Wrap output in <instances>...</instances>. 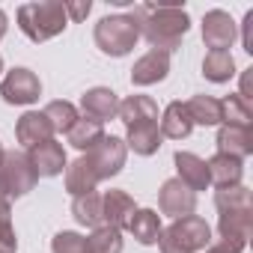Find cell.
<instances>
[{"mask_svg": "<svg viewBox=\"0 0 253 253\" xmlns=\"http://www.w3.org/2000/svg\"><path fill=\"white\" fill-rule=\"evenodd\" d=\"M140 36L152 45V51L173 54L179 51L185 33L191 30V18L182 3H140L131 12Z\"/></svg>", "mask_w": 253, "mask_h": 253, "instance_id": "1", "label": "cell"}, {"mask_svg": "<svg viewBox=\"0 0 253 253\" xmlns=\"http://www.w3.org/2000/svg\"><path fill=\"white\" fill-rule=\"evenodd\" d=\"M18 30L30 39V42H48L54 36H60L69 27V15H66V3L63 0H36V3H21L18 12Z\"/></svg>", "mask_w": 253, "mask_h": 253, "instance_id": "2", "label": "cell"}, {"mask_svg": "<svg viewBox=\"0 0 253 253\" xmlns=\"http://www.w3.org/2000/svg\"><path fill=\"white\" fill-rule=\"evenodd\" d=\"M211 244V226L200 214L176 217L167 229H161L158 247L161 253H200Z\"/></svg>", "mask_w": 253, "mask_h": 253, "instance_id": "3", "label": "cell"}, {"mask_svg": "<svg viewBox=\"0 0 253 253\" xmlns=\"http://www.w3.org/2000/svg\"><path fill=\"white\" fill-rule=\"evenodd\" d=\"M95 48L107 57H125L140 42V30L131 15H104L92 30Z\"/></svg>", "mask_w": 253, "mask_h": 253, "instance_id": "4", "label": "cell"}, {"mask_svg": "<svg viewBox=\"0 0 253 253\" xmlns=\"http://www.w3.org/2000/svg\"><path fill=\"white\" fill-rule=\"evenodd\" d=\"M39 176L21 149H6L0 158V200H21L36 188Z\"/></svg>", "mask_w": 253, "mask_h": 253, "instance_id": "5", "label": "cell"}, {"mask_svg": "<svg viewBox=\"0 0 253 253\" xmlns=\"http://www.w3.org/2000/svg\"><path fill=\"white\" fill-rule=\"evenodd\" d=\"M84 158L89 161V167H92V173L98 176V182H104V179L122 173L125 161H128V146H125L122 137L104 134L89 152H84Z\"/></svg>", "mask_w": 253, "mask_h": 253, "instance_id": "6", "label": "cell"}, {"mask_svg": "<svg viewBox=\"0 0 253 253\" xmlns=\"http://www.w3.org/2000/svg\"><path fill=\"white\" fill-rule=\"evenodd\" d=\"M253 232V206L250 209H232L220 211L217 217V244L229 253H241L247 247V238Z\"/></svg>", "mask_w": 253, "mask_h": 253, "instance_id": "7", "label": "cell"}, {"mask_svg": "<svg viewBox=\"0 0 253 253\" xmlns=\"http://www.w3.org/2000/svg\"><path fill=\"white\" fill-rule=\"evenodd\" d=\"M42 95V81L36 72L18 66V69H9L6 78L0 81V98L6 104H33L39 101Z\"/></svg>", "mask_w": 253, "mask_h": 253, "instance_id": "8", "label": "cell"}, {"mask_svg": "<svg viewBox=\"0 0 253 253\" xmlns=\"http://www.w3.org/2000/svg\"><path fill=\"white\" fill-rule=\"evenodd\" d=\"M27 158L36 170L39 179H54V176H63L66 167H69V158H66V149L63 143H57L54 137L45 140V143H36L27 149Z\"/></svg>", "mask_w": 253, "mask_h": 253, "instance_id": "9", "label": "cell"}, {"mask_svg": "<svg viewBox=\"0 0 253 253\" xmlns=\"http://www.w3.org/2000/svg\"><path fill=\"white\" fill-rule=\"evenodd\" d=\"M235 39H238V24L232 21L229 12H223V9L206 12V18H203V42L211 51H229Z\"/></svg>", "mask_w": 253, "mask_h": 253, "instance_id": "10", "label": "cell"}, {"mask_svg": "<svg viewBox=\"0 0 253 253\" xmlns=\"http://www.w3.org/2000/svg\"><path fill=\"white\" fill-rule=\"evenodd\" d=\"M158 209H161V214H170L173 220L188 217L197 211V194L188 185H182L179 179H167L158 191Z\"/></svg>", "mask_w": 253, "mask_h": 253, "instance_id": "11", "label": "cell"}, {"mask_svg": "<svg viewBox=\"0 0 253 253\" xmlns=\"http://www.w3.org/2000/svg\"><path fill=\"white\" fill-rule=\"evenodd\" d=\"M137 211L134 200L128 191H119V188H110L107 194H101V220L113 229H128V220L131 214Z\"/></svg>", "mask_w": 253, "mask_h": 253, "instance_id": "12", "label": "cell"}, {"mask_svg": "<svg viewBox=\"0 0 253 253\" xmlns=\"http://www.w3.org/2000/svg\"><path fill=\"white\" fill-rule=\"evenodd\" d=\"M81 110L86 119H95V122H107V119H116L119 113V95L110 89V86H92L81 95Z\"/></svg>", "mask_w": 253, "mask_h": 253, "instance_id": "13", "label": "cell"}, {"mask_svg": "<svg viewBox=\"0 0 253 253\" xmlns=\"http://www.w3.org/2000/svg\"><path fill=\"white\" fill-rule=\"evenodd\" d=\"M217 152L229 158H250L253 155V128H241V125H217Z\"/></svg>", "mask_w": 253, "mask_h": 253, "instance_id": "14", "label": "cell"}, {"mask_svg": "<svg viewBox=\"0 0 253 253\" xmlns=\"http://www.w3.org/2000/svg\"><path fill=\"white\" fill-rule=\"evenodd\" d=\"M167 75H170V54L149 48V51L134 63V69H131V84H134V86H152V84H161Z\"/></svg>", "mask_w": 253, "mask_h": 253, "instance_id": "15", "label": "cell"}, {"mask_svg": "<svg viewBox=\"0 0 253 253\" xmlns=\"http://www.w3.org/2000/svg\"><path fill=\"white\" fill-rule=\"evenodd\" d=\"M173 164H176V173H179L176 179H179L182 185H188L194 194L211 188L209 167H206V161H203L200 155H194V152H176V155H173Z\"/></svg>", "mask_w": 253, "mask_h": 253, "instance_id": "16", "label": "cell"}, {"mask_svg": "<svg viewBox=\"0 0 253 253\" xmlns=\"http://www.w3.org/2000/svg\"><path fill=\"white\" fill-rule=\"evenodd\" d=\"M51 137H54V128H51V122L45 119L42 110H27V113L15 122V140H18L24 149L36 146V143H45V140H51Z\"/></svg>", "mask_w": 253, "mask_h": 253, "instance_id": "17", "label": "cell"}, {"mask_svg": "<svg viewBox=\"0 0 253 253\" xmlns=\"http://www.w3.org/2000/svg\"><path fill=\"white\" fill-rule=\"evenodd\" d=\"M161 143H164V137H161L158 122H137V125H128V131H125V146L140 158L155 155L161 149Z\"/></svg>", "mask_w": 253, "mask_h": 253, "instance_id": "18", "label": "cell"}, {"mask_svg": "<svg viewBox=\"0 0 253 253\" xmlns=\"http://www.w3.org/2000/svg\"><path fill=\"white\" fill-rule=\"evenodd\" d=\"M158 128H161V137H170V140H185V137H191L194 122H191V113H188L185 101H170V104L164 107Z\"/></svg>", "mask_w": 253, "mask_h": 253, "instance_id": "19", "label": "cell"}, {"mask_svg": "<svg viewBox=\"0 0 253 253\" xmlns=\"http://www.w3.org/2000/svg\"><path fill=\"white\" fill-rule=\"evenodd\" d=\"M206 167H209V179H211L214 188H235L244 179V161L229 158V155H220V152L211 155L206 161Z\"/></svg>", "mask_w": 253, "mask_h": 253, "instance_id": "20", "label": "cell"}, {"mask_svg": "<svg viewBox=\"0 0 253 253\" xmlns=\"http://www.w3.org/2000/svg\"><path fill=\"white\" fill-rule=\"evenodd\" d=\"M119 122L128 128L137 122H158V104L149 95H128L125 101H119Z\"/></svg>", "mask_w": 253, "mask_h": 253, "instance_id": "21", "label": "cell"}, {"mask_svg": "<svg viewBox=\"0 0 253 253\" xmlns=\"http://www.w3.org/2000/svg\"><path fill=\"white\" fill-rule=\"evenodd\" d=\"M161 214L155 211V209H137L134 214H131V220H128V232L137 238V244H143V247H152V244H158V238H161Z\"/></svg>", "mask_w": 253, "mask_h": 253, "instance_id": "22", "label": "cell"}, {"mask_svg": "<svg viewBox=\"0 0 253 253\" xmlns=\"http://www.w3.org/2000/svg\"><path fill=\"white\" fill-rule=\"evenodd\" d=\"M185 107H188L194 125L211 128V125L223 122V107H220V98H214V95H194V98L185 101Z\"/></svg>", "mask_w": 253, "mask_h": 253, "instance_id": "23", "label": "cell"}, {"mask_svg": "<svg viewBox=\"0 0 253 253\" xmlns=\"http://www.w3.org/2000/svg\"><path fill=\"white\" fill-rule=\"evenodd\" d=\"M95 188H98V176L92 173V167H89V161L84 155L66 167V191L72 197H84V194H89Z\"/></svg>", "mask_w": 253, "mask_h": 253, "instance_id": "24", "label": "cell"}, {"mask_svg": "<svg viewBox=\"0 0 253 253\" xmlns=\"http://www.w3.org/2000/svg\"><path fill=\"white\" fill-rule=\"evenodd\" d=\"M101 137H104V125L95 119H86V116H78V122L66 131L69 146H75L78 152H89Z\"/></svg>", "mask_w": 253, "mask_h": 253, "instance_id": "25", "label": "cell"}, {"mask_svg": "<svg viewBox=\"0 0 253 253\" xmlns=\"http://www.w3.org/2000/svg\"><path fill=\"white\" fill-rule=\"evenodd\" d=\"M203 78L211 84H226L235 78V60L229 51H209L203 60Z\"/></svg>", "mask_w": 253, "mask_h": 253, "instance_id": "26", "label": "cell"}, {"mask_svg": "<svg viewBox=\"0 0 253 253\" xmlns=\"http://www.w3.org/2000/svg\"><path fill=\"white\" fill-rule=\"evenodd\" d=\"M72 214H75V220L81 226H89V229L101 226L104 223L101 220V194L89 191L84 197H72Z\"/></svg>", "mask_w": 253, "mask_h": 253, "instance_id": "27", "label": "cell"}, {"mask_svg": "<svg viewBox=\"0 0 253 253\" xmlns=\"http://www.w3.org/2000/svg\"><path fill=\"white\" fill-rule=\"evenodd\" d=\"M86 253H122V232L101 223L95 226L89 235H86V244H84Z\"/></svg>", "mask_w": 253, "mask_h": 253, "instance_id": "28", "label": "cell"}, {"mask_svg": "<svg viewBox=\"0 0 253 253\" xmlns=\"http://www.w3.org/2000/svg\"><path fill=\"white\" fill-rule=\"evenodd\" d=\"M45 119L51 122V128H54V134H66L72 125L78 122V107L72 104V101H66V98H57V101H48L45 104Z\"/></svg>", "mask_w": 253, "mask_h": 253, "instance_id": "29", "label": "cell"}, {"mask_svg": "<svg viewBox=\"0 0 253 253\" xmlns=\"http://www.w3.org/2000/svg\"><path fill=\"white\" fill-rule=\"evenodd\" d=\"M220 107H223V122L226 125H241V128H253V107L250 101L238 98V95H226L220 98ZM220 122V125H223Z\"/></svg>", "mask_w": 253, "mask_h": 253, "instance_id": "30", "label": "cell"}, {"mask_svg": "<svg viewBox=\"0 0 253 253\" xmlns=\"http://www.w3.org/2000/svg\"><path fill=\"white\" fill-rule=\"evenodd\" d=\"M214 206L217 211H232V209H250L253 206V194L247 185H235V188H217L214 191Z\"/></svg>", "mask_w": 253, "mask_h": 253, "instance_id": "31", "label": "cell"}, {"mask_svg": "<svg viewBox=\"0 0 253 253\" xmlns=\"http://www.w3.org/2000/svg\"><path fill=\"white\" fill-rule=\"evenodd\" d=\"M84 244H86V238H84L81 232L63 229V232L54 235V241H51V253H84Z\"/></svg>", "mask_w": 253, "mask_h": 253, "instance_id": "32", "label": "cell"}, {"mask_svg": "<svg viewBox=\"0 0 253 253\" xmlns=\"http://www.w3.org/2000/svg\"><path fill=\"white\" fill-rule=\"evenodd\" d=\"M0 244H12V247H18L15 226H12V209H9L6 200H0Z\"/></svg>", "mask_w": 253, "mask_h": 253, "instance_id": "33", "label": "cell"}, {"mask_svg": "<svg viewBox=\"0 0 253 253\" xmlns=\"http://www.w3.org/2000/svg\"><path fill=\"white\" fill-rule=\"evenodd\" d=\"M241 45L247 54H253V9L244 12V21H241Z\"/></svg>", "mask_w": 253, "mask_h": 253, "instance_id": "34", "label": "cell"}, {"mask_svg": "<svg viewBox=\"0 0 253 253\" xmlns=\"http://www.w3.org/2000/svg\"><path fill=\"white\" fill-rule=\"evenodd\" d=\"M89 9H92V3H89V0H78V3H66V15H69V21H84V18L89 15Z\"/></svg>", "mask_w": 253, "mask_h": 253, "instance_id": "35", "label": "cell"}, {"mask_svg": "<svg viewBox=\"0 0 253 253\" xmlns=\"http://www.w3.org/2000/svg\"><path fill=\"white\" fill-rule=\"evenodd\" d=\"M250 81H253V69H244V72H241V89L235 92V95L244 98V101H250Z\"/></svg>", "mask_w": 253, "mask_h": 253, "instance_id": "36", "label": "cell"}, {"mask_svg": "<svg viewBox=\"0 0 253 253\" xmlns=\"http://www.w3.org/2000/svg\"><path fill=\"white\" fill-rule=\"evenodd\" d=\"M6 30H9V18H6V12L0 9V39L6 36Z\"/></svg>", "mask_w": 253, "mask_h": 253, "instance_id": "37", "label": "cell"}, {"mask_svg": "<svg viewBox=\"0 0 253 253\" xmlns=\"http://www.w3.org/2000/svg\"><path fill=\"white\" fill-rule=\"evenodd\" d=\"M206 253H229V250H223L220 244H209V247H206Z\"/></svg>", "mask_w": 253, "mask_h": 253, "instance_id": "38", "label": "cell"}, {"mask_svg": "<svg viewBox=\"0 0 253 253\" xmlns=\"http://www.w3.org/2000/svg\"><path fill=\"white\" fill-rule=\"evenodd\" d=\"M0 253H15V247L12 244H0Z\"/></svg>", "mask_w": 253, "mask_h": 253, "instance_id": "39", "label": "cell"}, {"mask_svg": "<svg viewBox=\"0 0 253 253\" xmlns=\"http://www.w3.org/2000/svg\"><path fill=\"white\" fill-rule=\"evenodd\" d=\"M0 75H3V57H0Z\"/></svg>", "mask_w": 253, "mask_h": 253, "instance_id": "40", "label": "cell"}, {"mask_svg": "<svg viewBox=\"0 0 253 253\" xmlns=\"http://www.w3.org/2000/svg\"><path fill=\"white\" fill-rule=\"evenodd\" d=\"M3 152H6V149H3V143H0V158H3Z\"/></svg>", "mask_w": 253, "mask_h": 253, "instance_id": "41", "label": "cell"}, {"mask_svg": "<svg viewBox=\"0 0 253 253\" xmlns=\"http://www.w3.org/2000/svg\"><path fill=\"white\" fill-rule=\"evenodd\" d=\"M84 253H86V250H84Z\"/></svg>", "mask_w": 253, "mask_h": 253, "instance_id": "42", "label": "cell"}]
</instances>
